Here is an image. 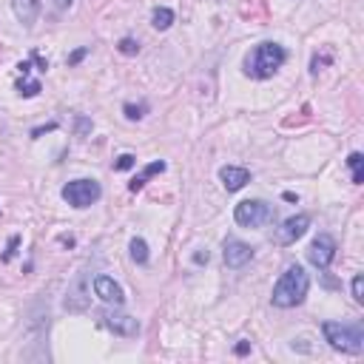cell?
Segmentation results:
<instances>
[{
  "instance_id": "22",
  "label": "cell",
  "mask_w": 364,
  "mask_h": 364,
  "mask_svg": "<svg viewBox=\"0 0 364 364\" xmlns=\"http://www.w3.org/2000/svg\"><path fill=\"white\" fill-rule=\"evenodd\" d=\"M353 299H356L358 304H364V279H361V276L353 279Z\"/></svg>"
},
{
  "instance_id": "5",
  "label": "cell",
  "mask_w": 364,
  "mask_h": 364,
  "mask_svg": "<svg viewBox=\"0 0 364 364\" xmlns=\"http://www.w3.org/2000/svg\"><path fill=\"white\" fill-rule=\"evenodd\" d=\"M100 196H102V188L97 180H72L69 185H63V199L72 208H91Z\"/></svg>"
},
{
  "instance_id": "16",
  "label": "cell",
  "mask_w": 364,
  "mask_h": 364,
  "mask_svg": "<svg viewBox=\"0 0 364 364\" xmlns=\"http://www.w3.org/2000/svg\"><path fill=\"white\" fill-rule=\"evenodd\" d=\"M128 250H131V259H134L137 265H148V245H145V239L134 236L131 245H128Z\"/></svg>"
},
{
  "instance_id": "15",
  "label": "cell",
  "mask_w": 364,
  "mask_h": 364,
  "mask_svg": "<svg viewBox=\"0 0 364 364\" xmlns=\"http://www.w3.org/2000/svg\"><path fill=\"white\" fill-rule=\"evenodd\" d=\"M151 23H154V29H157V32H168V29L174 26V12H171V9H166V6L154 9Z\"/></svg>"
},
{
  "instance_id": "14",
  "label": "cell",
  "mask_w": 364,
  "mask_h": 364,
  "mask_svg": "<svg viewBox=\"0 0 364 364\" xmlns=\"http://www.w3.org/2000/svg\"><path fill=\"white\" fill-rule=\"evenodd\" d=\"M163 171H166V163H163V160H157V163L145 166V168H142V171H140V174H137V177H134L131 182H128V191H131V194L142 191V188H145V182H148V180H151L154 174H163Z\"/></svg>"
},
{
  "instance_id": "9",
  "label": "cell",
  "mask_w": 364,
  "mask_h": 364,
  "mask_svg": "<svg viewBox=\"0 0 364 364\" xmlns=\"http://www.w3.org/2000/svg\"><path fill=\"white\" fill-rule=\"evenodd\" d=\"M307 228H310V217L307 214H296V217L282 222V228L276 231V242L279 245H293L296 239H302L307 234Z\"/></svg>"
},
{
  "instance_id": "26",
  "label": "cell",
  "mask_w": 364,
  "mask_h": 364,
  "mask_svg": "<svg viewBox=\"0 0 364 364\" xmlns=\"http://www.w3.org/2000/svg\"><path fill=\"white\" fill-rule=\"evenodd\" d=\"M86 128H91V123H88V120H86V117H80V120H77V131H80V134H83V131H86Z\"/></svg>"
},
{
  "instance_id": "13",
  "label": "cell",
  "mask_w": 364,
  "mask_h": 364,
  "mask_svg": "<svg viewBox=\"0 0 364 364\" xmlns=\"http://www.w3.org/2000/svg\"><path fill=\"white\" fill-rule=\"evenodd\" d=\"M12 6H15L18 20H20L26 29H32V26L37 23V15H40V9H43L40 0H12Z\"/></svg>"
},
{
  "instance_id": "8",
  "label": "cell",
  "mask_w": 364,
  "mask_h": 364,
  "mask_svg": "<svg viewBox=\"0 0 364 364\" xmlns=\"http://www.w3.org/2000/svg\"><path fill=\"white\" fill-rule=\"evenodd\" d=\"M222 259H225L228 268L239 271V268H245L250 259H253V248H250L248 242H242V239H225V253H222Z\"/></svg>"
},
{
  "instance_id": "20",
  "label": "cell",
  "mask_w": 364,
  "mask_h": 364,
  "mask_svg": "<svg viewBox=\"0 0 364 364\" xmlns=\"http://www.w3.org/2000/svg\"><path fill=\"white\" fill-rule=\"evenodd\" d=\"M123 112H126V117H128V120H142V117H145V112H148V106H145V102H140V106H134V102H126Z\"/></svg>"
},
{
  "instance_id": "3",
  "label": "cell",
  "mask_w": 364,
  "mask_h": 364,
  "mask_svg": "<svg viewBox=\"0 0 364 364\" xmlns=\"http://www.w3.org/2000/svg\"><path fill=\"white\" fill-rule=\"evenodd\" d=\"M322 333H325V342H328L333 350H342V353H350V356H358V353L364 350V328H361V325L325 322V325H322Z\"/></svg>"
},
{
  "instance_id": "21",
  "label": "cell",
  "mask_w": 364,
  "mask_h": 364,
  "mask_svg": "<svg viewBox=\"0 0 364 364\" xmlns=\"http://www.w3.org/2000/svg\"><path fill=\"white\" fill-rule=\"evenodd\" d=\"M134 166H137L134 154H120L117 163H114V171H128V168H134Z\"/></svg>"
},
{
  "instance_id": "1",
  "label": "cell",
  "mask_w": 364,
  "mask_h": 364,
  "mask_svg": "<svg viewBox=\"0 0 364 364\" xmlns=\"http://www.w3.org/2000/svg\"><path fill=\"white\" fill-rule=\"evenodd\" d=\"M288 60V51L279 43H259L245 58V74L253 80H268L274 77Z\"/></svg>"
},
{
  "instance_id": "10",
  "label": "cell",
  "mask_w": 364,
  "mask_h": 364,
  "mask_svg": "<svg viewBox=\"0 0 364 364\" xmlns=\"http://www.w3.org/2000/svg\"><path fill=\"white\" fill-rule=\"evenodd\" d=\"M94 293L106 302V304H114V307H120L123 302H126V290L120 288V282H114L112 276H97L94 279Z\"/></svg>"
},
{
  "instance_id": "4",
  "label": "cell",
  "mask_w": 364,
  "mask_h": 364,
  "mask_svg": "<svg viewBox=\"0 0 364 364\" xmlns=\"http://www.w3.org/2000/svg\"><path fill=\"white\" fill-rule=\"evenodd\" d=\"M234 220L242 228H265L276 220V208L265 199H245L234 208Z\"/></svg>"
},
{
  "instance_id": "7",
  "label": "cell",
  "mask_w": 364,
  "mask_h": 364,
  "mask_svg": "<svg viewBox=\"0 0 364 364\" xmlns=\"http://www.w3.org/2000/svg\"><path fill=\"white\" fill-rule=\"evenodd\" d=\"M100 319H102V325H106L112 333H117V336L131 339V336H137V333H140V322H137L134 316L120 314V310H102Z\"/></svg>"
},
{
  "instance_id": "11",
  "label": "cell",
  "mask_w": 364,
  "mask_h": 364,
  "mask_svg": "<svg viewBox=\"0 0 364 364\" xmlns=\"http://www.w3.org/2000/svg\"><path fill=\"white\" fill-rule=\"evenodd\" d=\"M86 271L77 274V279L72 282L69 288V296H66V310H72V314H83V310L88 307V288H86Z\"/></svg>"
},
{
  "instance_id": "19",
  "label": "cell",
  "mask_w": 364,
  "mask_h": 364,
  "mask_svg": "<svg viewBox=\"0 0 364 364\" xmlns=\"http://www.w3.org/2000/svg\"><path fill=\"white\" fill-rule=\"evenodd\" d=\"M117 48H120V55H126V58H134L137 51H140V43H137L134 37H123V40L117 43Z\"/></svg>"
},
{
  "instance_id": "25",
  "label": "cell",
  "mask_w": 364,
  "mask_h": 364,
  "mask_svg": "<svg viewBox=\"0 0 364 364\" xmlns=\"http://www.w3.org/2000/svg\"><path fill=\"white\" fill-rule=\"evenodd\" d=\"M55 128H58V123H48V126H46V128H34V131H32V137H34V140H37V137H40V134H46V131H55Z\"/></svg>"
},
{
  "instance_id": "18",
  "label": "cell",
  "mask_w": 364,
  "mask_h": 364,
  "mask_svg": "<svg viewBox=\"0 0 364 364\" xmlns=\"http://www.w3.org/2000/svg\"><path fill=\"white\" fill-rule=\"evenodd\" d=\"M18 94L20 97H37L40 94V80H29V74H23V80L18 83Z\"/></svg>"
},
{
  "instance_id": "28",
  "label": "cell",
  "mask_w": 364,
  "mask_h": 364,
  "mask_svg": "<svg viewBox=\"0 0 364 364\" xmlns=\"http://www.w3.org/2000/svg\"><path fill=\"white\" fill-rule=\"evenodd\" d=\"M55 4H58V9H69V6L74 4V0H55Z\"/></svg>"
},
{
  "instance_id": "24",
  "label": "cell",
  "mask_w": 364,
  "mask_h": 364,
  "mask_svg": "<svg viewBox=\"0 0 364 364\" xmlns=\"http://www.w3.org/2000/svg\"><path fill=\"white\" fill-rule=\"evenodd\" d=\"M88 55V46H83V48H77V51H72V55H69V66H77L83 58Z\"/></svg>"
},
{
  "instance_id": "12",
  "label": "cell",
  "mask_w": 364,
  "mask_h": 364,
  "mask_svg": "<svg viewBox=\"0 0 364 364\" xmlns=\"http://www.w3.org/2000/svg\"><path fill=\"white\" fill-rule=\"evenodd\" d=\"M220 180H222V185H225V191H242L248 182H250V171L248 168H242V166H225L222 171H220Z\"/></svg>"
},
{
  "instance_id": "17",
  "label": "cell",
  "mask_w": 364,
  "mask_h": 364,
  "mask_svg": "<svg viewBox=\"0 0 364 364\" xmlns=\"http://www.w3.org/2000/svg\"><path fill=\"white\" fill-rule=\"evenodd\" d=\"M347 166H350V171H353V182L361 185V182H364V157H361L358 151H353L350 157H347Z\"/></svg>"
},
{
  "instance_id": "23",
  "label": "cell",
  "mask_w": 364,
  "mask_h": 364,
  "mask_svg": "<svg viewBox=\"0 0 364 364\" xmlns=\"http://www.w3.org/2000/svg\"><path fill=\"white\" fill-rule=\"evenodd\" d=\"M18 245H20V236H12V239H9V248H6V253H4V262H12Z\"/></svg>"
},
{
  "instance_id": "6",
  "label": "cell",
  "mask_w": 364,
  "mask_h": 364,
  "mask_svg": "<svg viewBox=\"0 0 364 364\" xmlns=\"http://www.w3.org/2000/svg\"><path fill=\"white\" fill-rule=\"evenodd\" d=\"M336 239L330 234H319L314 242H310L307 248V262L310 265H316L319 271H328L333 265V259H336Z\"/></svg>"
},
{
  "instance_id": "2",
  "label": "cell",
  "mask_w": 364,
  "mask_h": 364,
  "mask_svg": "<svg viewBox=\"0 0 364 364\" xmlns=\"http://www.w3.org/2000/svg\"><path fill=\"white\" fill-rule=\"evenodd\" d=\"M307 290H310V276H307V271H304L302 265H290V268L279 276V282H276L271 299H274L276 307H296V304L304 302Z\"/></svg>"
},
{
  "instance_id": "27",
  "label": "cell",
  "mask_w": 364,
  "mask_h": 364,
  "mask_svg": "<svg viewBox=\"0 0 364 364\" xmlns=\"http://www.w3.org/2000/svg\"><path fill=\"white\" fill-rule=\"evenodd\" d=\"M248 350H250V344H248V342H242V344H236V356H245Z\"/></svg>"
}]
</instances>
